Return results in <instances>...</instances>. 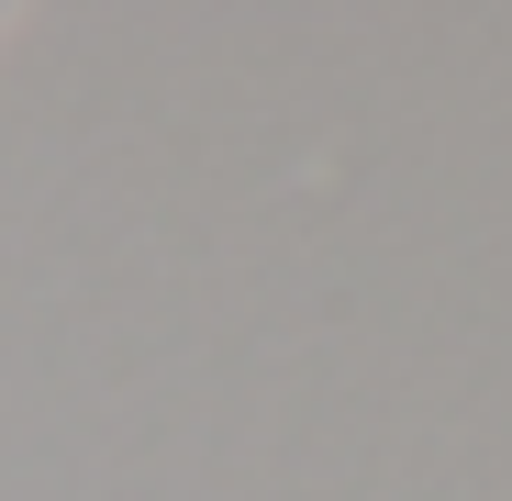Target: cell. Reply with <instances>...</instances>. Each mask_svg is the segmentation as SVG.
Here are the masks:
<instances>
[]
</instances>
